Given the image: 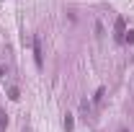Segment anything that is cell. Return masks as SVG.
Returning a JSON list of instances; mask_svg holds the SVG:
<instances>
[{
	"instance_id": "6da1fadb",
	"label": "cell",
	"mask_w": 134,
	"mask_h": 132,
	"mask_svg": "<svg viewBox=\"0 0 134 132\" xmlns=\"http://www.w3.org/2000/svg\"><path fill=\"white\" fill-rule=\"evenodd\" d=\"M114 39H116L119 44H124L126 42V21L119 16L116 18V23H114Z\"/></svg>"
},
{
	"instance_id": "7a4b0ae2",
	"label": "cell",
	"mask_w": 134,
	"mask_h": 132,
	"mask_svg": "<svg viewBox=\"0 0 134 132\" xmlns=\"http://www.w3.org/2000/svg\"><path fill=\"white\" fill-rule=\"evenodd\" d=\"M34 60H36V67L39 70L44 67V52H41V36L39 34L34 36Z\"/></svg>"
},
{
	"instance_id": "3957f363",
	"label": "cell",
	"mask_w": 134,
	"mask_h": 132,
	"mask_svg": "<svg viewBox=\"0 0 134 132\" xmlns=\"http://www.w3.org/2000/svg\"><path fill=\"white\" fill-rule=\"evenodd\" d=\"M65 132H75V119H72V114H65Z\"/></svg>"
},
{
	"instance_id": "277c9868",
	"label": "cell",
	"mask_w": 134,
	"mask_h": 132,
	"mask_svg": "<svg viewBox=\"0 0 134 132\" xmlns=\"http://www.w3.org/2000/svg\"><path fill=\"white\" fill-rule=\"evenodd\" d=\"M5 127H8V114H5V109L0 106V132H5Z\"/></svg>"
},
{
	"instance_id": "5b68a950",
	"label": "cell",
	"mask_w": 134,
	"mask_h": 132,
	"mask_svg": "<svg viewBox=\"0 0 134 132\" xmlns=\"http://www.w3.org/2000/svg\"><path fill=\"white\" fill-rule=\"evenodd\" d=\"M100 99H103V88H98V91H96V96H93L96 104H100Z\"/></svg>"
},
{
	"instance_id": "8992f818",
	"label": "cell",
	"mask_w": 134,
	"mask_h": 132,
	"mask_svg": "<svg viewBox=\"0 0 134 132\" xmlns=\"http://www.w3.org/2000/svg\"><path fill=\"white\" fill-rule=\"evenodd\" d=\"M10 99H13V101L21 99V96H18V88H10Z\"/></svg>"
},
{
	"instance_id": "52a82bcc",
	"label": "cell",
	"mask_w": 134,
	"mask_h": 132,
	"mask_svg": "<svg viewBox=\"0 0 134 132\" xmlns=\"http://www.w3.org/2000/svg\"><path fill=\"white\" fill-rule=\"evenodd\" d=\"M5 75H8V70H5V67H0V78H5Z\"/></svg>"
},
{
	"instance_id": "ba28073f",
	"label": "cell",
	"mask_w": 134,
	"mask_h": 132,
	"mask_svg": "<svg viewBox=\"0 0 134 132\" xmlns=\"http://www.w3.org/2000/svg\"><path fill=\"white\" fill-rule=\"evenodd\" d=\"M121 132H126V130H121Z\"/></svg>"
}]
</instances>
